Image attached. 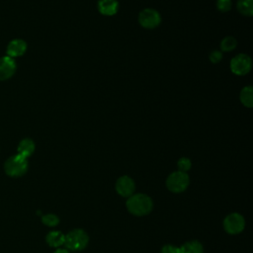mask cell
<instances>
[{
    "label": "cell",
    "instance_id": "cell-19",
    "mask_svg": "<svg viewBox=\"0 0 253 253\" xmlns=\"http://www.w3.org/2000/svg\"><path fill=\"white\" fill-rule=\"evenodd\" d=\"M191 166H192L191 160L189 158H187V157H182L177 162L178 171H181V172H185L186 173L188 170L191 169Z\"/></svg>",
    "mask_w": 253,
    "mask_h": 253
},
{
    "label": "cell",
    "instance_id": "cell-23",
    "mask_svg": "<svg viewBox=\"0 0 253 253\" xmlns=\"http://www.w3.org/2000/svg\"><path fill=\"white\" fill-rule=\"evenodd\" d=\"M53 253H69V251L67 250V249H57V250H55Z\"/></svg>",
    "mask_w": 253,
    "mask_h": 253
},
{
    "label": "cell",
    "instance_id": "cell-18",
    "mask_svg": "<svg viewBox=\"0 0 253 253\" xmlns=\"http://www.w3.org/2000/svg\"><path fill=\"white\" fill-rule=\"evenodd\" d=\"M42 221L47 226H55L59 223V218L53 213H47L42 217Z\"/></svg>",
    "mask_w": 253,
    "mask_h": 253
},
{
    "label": "cell",
    "instance_id": "cell-6",
    "mask_svg": "<svg viewBox=\"0 0 253 253\" xmlns=\"http://www.w3.org/2000/svg\"><path fill=\"white\" fill-rule=\"evenodd\" d=\"M138 22L142 28L154 29L161 23L160 14L151 8L142 10L138 15Z\"/></svg>",
    "mask_w": 253,
    "mask_h": 253
},
{
    "label": "cell",
    "instance_id": "cell-13",
    "mask_svg": "<svg viewBox=\"0 0 253 253\" xmlns=\"http://www.w3.org/2000/svg\"><path fill=\"white\" fill-rule=\"evenodd\" d=\"M179 253H203L204 248L201 242L197 240H191L178 247Z\"/></svg>",
    "mask_w": 253,
    "mask_h": 253
},
{
    "label": "cell",
    "instance_id": "cell-11",
    "mask_svg": "<svg viewBox=\"0 0 253 253\" xmlns=\"http://www.w3.org/2000/svg\"><path fill=\"white\" fill-rule=\"evenodd\" d=\"M98 11L104 16H113L118 12L119 2L117 0H99Z\"/></svg>",
    "mask_w": 253,
    "mask_h": 253
},
{
    "label": "cell",
    "instance_id": "cell-5",
    "mask_svg": "<svg viewBox=\"0 0 253 253\" xmlns=\"http://www.w3.org/2000/svg\"><path fill=\"white\" fill-rule=\"evenodd\" d=\"M251 58L245 53H239L235 55L230 61V69L232 73L236 75H245L251 69Z\"/></svg>",
    "mask_w": 253,
    "mask_h": 253
},
{
    "label": "cell",
    "instance_id": "cell-14",
    "mask_svg": "<svg viewBox=\"0 0 253 253\" xmlns=\"http://www.w3.org/2000/svg\"><path fill=\"white\" fill-rule=\"evenodd\" d=\"M64 237H65V235L62 232L53 230V231H50V232L47 233L45 240H46V243L49 246H51V247H59V246L63 245Z\"/></svg>",
    "mask_w": 253,
    "mask_h": 253
},
{
    "label": "cell",
    "instance_id": "cell-3",
    "mask_svg": "<svg viewBox=\"0 0 253 253\" xmlns=\"http://www.w3.org/2000/svg\"><path fill=\"white\" fill-rule=\"evenodd\" d=\"M28 167L29 164L27 158L21 156L18 153L9 157L4 164V170L6 174L10 177L23 176L27 172Z\"/></svg>",
    "mask_w": 253,
    "mask_h": 253
},
{
    "label": "cell",
    "instance_id": "cell-4",
    "mask_svg": "<svg viewBox=\"0 0 253 253\" xmlns=\"http://www.w3.org/2000/svg\"><path fill=\"white\" fill-rule=\"evenodd\" d=\"M190 183V179L187 173L176 171L171 173L167 180H166V186L168 190L174 193H181L185 191Z\"/></svg>",
    "mask_w": 253,
    "mask_h": 253
},
{
    "label": "cell",
    "instance_id": "cell-2",
    "mask_svg": "<svg viewBox=\"0 0 253 253\" xmlns=\"http://www.w3.org/2000/svg\"><path fill=\"white\" fill-rule=\"evenodd\" d=\"M88 241V234L83 229H73L65 235L63 245L68 250L81 251L87 246Z\"/></svg>",
    "mask_w": 253,
    "mask_h": 253
},
{
    "label": "cell",
    "instance_id": "cell-10",
    "mask_svg": "<svg viewBox=\"0 0 253 253\" xmlns=\"http://www.w3.org/2000/svg\"><path fill=\"white\" fill-rule=\"evenodd\" d=\"M27 50V43L25 41L16 39L9 42L7 46V55L14 58L23 55Z\"/></svg>",
    "mask_w": 253,
    "mask_h": 253
},
{
    "label": "cell",
    "instance_id": "cell-16",
    "mask_svg": "<svg viewBox=\"0 0 253 253\" xmlns=\"http://www.w3.org/2000/svg\"><path fill=\"white\" fill-rule=\"evenodd\" d=\"M236 8L240 14L250 17L253 15V0H238Z\"/></svg>",
    "mask_w": 253,
    "mask_h": 253
},
{
    "label": "cell",
    "instance_id": "cell-8",
    "mask_svg": "<svg viewBox=\"0 0 253 253\" xmlns=\"http://www.w3.org/2000/svg\"><path fill=\"white\" fill-rule=\"evenodd\" d=\"M17 64L14 58L6 55L0 57V80H7L14 75Z\"/></svg>",
    "mask_w": 253,
    "mask_h": 253
},
{
    "label": "cell",
    "instance_id": "cell-20",
    "mask_svg": "<svg viewBox=\"0 0 253 253\" xmlns=\"http://www.w3.org/2000/svg\"><path fill=\"white\" fill-rule=\"evenodd\" d=\"M231 0H217L216 1V8L218 11L225 13L230 10L231 8Z\"/></svg>",
    "mask_w": 253,
    "mask_h": 253
},
{
    "label": "cell",
    "instance_id": "cell-15",
    "mask_svg": "<svg viewBox=\"0 0 253 253\" xmlns=\"http://www.w3.org/2000/svg\"><path fill=\"white\" fill-rule=\"evenodd\" d=\"M240 101L247 108L253 107V88L251 86L242 88L240 92Z\"/></svg>",
    "mask_w": 253,
    "mask_h": 253
},
{
    "label": "cell",
    "instance_id": "cell-7",
    "mask_svg": "<svg viewBox=\"0 0 253 253\" xmlns=\"http://www.w3.org/2000/svg\"><path fill=\"white\" fill-rule=\"evenodd\" d=\"M244 226H245L244 217L237 212H232L228 214L223 220V227L225 231L230 234H236L241 232Z\"/></svg>",
    "mask_w": 253,
    "mask_h": 253
},
{
    "label": "cell",
    "instance_id": "cell-22",
    "mask_svg": "<svg viewBox=\"0 0 253 253\" xmlns=\"http://www.w3.org/2000/svg\"><path fill=\"white\" fill-rule=\"evenodd\" d=\"M161 253H179V250L178 247L171 244H167L162 247Z\"/></svg>",
    "mask_w": 253,
    "mask_h": 253
},
{
    "label": "cell",
    "instance_id": "cell-12",
    "mask_svg": "<svg viewBox=\"0 0 253 253\" xmlns=\"http://www.w3.org/2000/svg\"><path fill=\"white\" fill-rule=\"evenodd\" d=\"M35 148H36L35 142L32 139L24 138L23 140L20 141V143L18 145V148H17V151H18V154H20L21 156H23L25 158H28L34 153Z\"/></svg>",
    "mask_w": 253,
    "mask_h": 253
},
{
    "label": "cell",
    "instance_id": "cell-21",
    "mask_svg": "<svg viewBox=\"0 0 253 253\" xmlns=\"http://www.w3.org/2000/svg\"><path fill=\"white\" fill-rule=\"evenodd\" d=\"M222 59V53L219 50H212L210 53V60L212 63H217Z\"/></svg>",
    "mask_w": 253,
    "mask_h": 253
},
{
    "label": "cell",
    "instance_id": "cell-1",
    "mask_svg": "<svg viewBox=\"0 0 253 253\" xmlns=\"http://www.w3.org/2000/svg\"><path fill=\"white\" fill-rule=\"evenodd\" d=\"M152 200L145 194H134L128 197L126 208L134 215H145L152 210Z\"/></svg>",
    "mask_w": 253,
    "mask_h": 253
},
{
    "label": "cell",
    "instance_id": "cell-9",
    "mask_svg": "<svg viewBox=\"0 0 253 253\" xmlns=\"http://www.w3.org/2000/svg\"><path fill=\"white\" fill-rule=\"evenodd\" d=\"M135 189V185L133 180L128 176H122L118 179L116 183V190L118 194L123 197H130L133 195Z\"/></svg>",
    "mask_w": 253,
    "mask_h": 253
},
{
    "label": "cell",
    "instance_id": "cell-17",
    "mask_svg": "<svg viewBox=\"0 0 253 253\" xmlns=\"http://www.w3.org/2000/svg\"><path fill=\"white\" fill-rule=\"evenodd\" d=\"M237 45V41L233 37H225L220 42V48L222 51H231Z\"/></svg>",
    "mask_w": 253,
    "mask_h": 253
}]
</instances>
